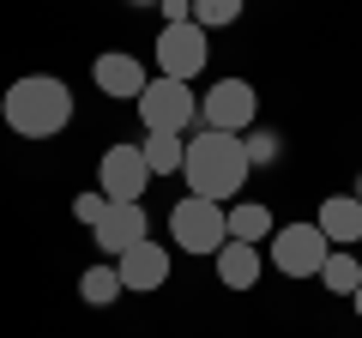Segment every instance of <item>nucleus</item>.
Listing matches in <instances>:
<instances>
[{"label":"nucleus","mask_w":362,"mask_h":338,"mask_svg":"<svg viewBox=\"0 0 362 338\" xmlns=\"http://www.w3.org/2000/svg\"><path fill=\"white\" fill-rule=\"evenodd\" d=\"M133 109H139L145 133H181V139H187V133L199 127V91L181 85V78H163V73L145 85V97Z\"/></svg>","instance_id":"4"},{"label":"nucleus","mask_w":362,"mask_h":338,"mask_svg":"<svg viewBox=\"0 0 362 338\" xmlns=\"http://www.w3.org/2000/svg\"><path fill=\"white\" fill-rule=\"evenodd\" d=\"M350 194H356V199H362V175H356V187H350Z\"/></svg>","instance_id":"24"},{"label":"nucleus","mask_w":362,"mask_h":338,"mask_svg":"<svg viewBox=\"0 0 362 338\" xmlns=\"http://www.w3.org/2000/svg\"><path fill=\"white\" fill-rule=\"evenodd\" d=\"M90 235H97V247H103L109 260H121L127 247L151 242V211H145V199H139V206H115V199H109V211L97 218Z\"/></svg>","instance_id":"10"},{"label":"nucleus","mask_w":362,"mask_h":338,"mask_svg":"<svg viewBox=\"0 0 362 338\" xmlns=\"http://www.w3.org/2000/svg\"><path fill=\"white\" fill-rule=\"evenodd\" d=\"M199 127L211 133H247L259 127V91L247 78H218L199 91Z\"/></svg>","instance_id":"6"},{"label":"nucleus","mask_w":362,"mask_h":338,"mask_svg":"<svg viewBox=\"0 0 362 338\" xmlns=\"http://www.w3.org/2000/svg\"><path fill=\"white\" fill-rule=\"evenodd\" d=\"M78 296H85V308H115V302L127 296V284H121L115 260H103V266H85V272H78Z\"/></svg>","instance_id":"15"},{"label":"nucleus","mask_w":362,"mask_h":338,"mask_svg":"<svg viewBox=\"0 0 362 338\" xmlns=\"http://www.w3.org/2000/svg\"><path fill=\"white\" fill-rule=\"evenodd\" d=\"M181 175H187V194L199 199H230L247 187L254 163L242 151V133H211V127H194L187 133V157H181Z\"/></svg>","instance_id":"2"},{"label":"nucleus","mask_w":362,"mask_h":338,"mask_svg":"<svg viewBox=\"0 0 362 338\" xmlns=\"http://www.w3.org/2000/svg\"><path fill=\"white\" fill-rule=\"evenodd\" d=\"M151 54H157V73L163 78L194 85V78L206 73V61H211V30H199L194 18H187V25H163L157 42H151Z\"/></svg>","instance_id":"7"},{"label":"nucleus","mask_w":362,"mask_h":338,"mask_svg":"<svg viewBox=\"0 0 362 338\" xmlns=\"http://www.w3.org/2000/svg\"><path fill=\"white\" fill-rule=\"evenodd\" d=\"M127 6H157V0H127Z\"/></svg>","instance_id":"23"},{"label":"nucleus","mask_w":362,"mask_h":338,"mask_svg":"<svg viewBox=\"0 0 362 338\" xmlns=\"http://www.w3.org/2000/svg\"><path fill=\"white\" fill-rule=\"evenodd\" d=\"M242 151H247L254 169H272L278 157H284V133H278V127H247L242 133Z\"/></svg>","instance_id":"18"},{"label":"nucleus","mask_w":362,"mask_h":338,"mask_svg":"<svg viewBox=\"0 0 362 338\" xmlns=\"http://www.w3.org/2000/svg\"><path fill=\"white\" fill-rule=\"evenodd\" d=\"M169 242H181V254H218L230 242V223H223V206L218 199H199V194H181L169 206Z\"/></svg>","instance_id":"5"},{"label":"nucleus","mask_w":362,"mask_h":338,"mask_svg":"<svg viewBox=\"0 0 362 338\" xmlns=\"http://www.w3.org/2000/svg\"><path fill=\"white\" fill-rule=\"evenodd\" d=\"M90 78H97V91L115 97V103H139L145 85H151V73H145V61L133 49H109L90 61Z\"/></svg>","instance_id":"9"},{"label":"nucleus","mask_w":362,"mask_h":338,"mask_svg":"<svg viewBox=\"0 0 362 338\" xmlns=\"http://www.w3.org/2000/svg\"><path fill=\"white\" fill-rule=\"evenodd\" d=\"M314 223L326 230V242H332V247H356V242H362V199H356V194H332V199H320Z\"/></svg>","instance_id":"13"},{"label":"nucleus","mask_w":362,"mask_h":338,"mask_svg":"<svg viewBox=\"0 0 362 338\" xmlns=\"http://www.w3.org/2000/svg\"><path fill=\"white\" fill-rule=\"evenodd\" d=\"M0 121L18 133V139H54V133L73 127V85L54 73H25L6 85L0 97Z\"/></svg>","instance_id":"1"},{"label":"nucleus","mask_w":362,"mask_h":338,"mask_svg":"<svg viewBox=\"0 0 362 338\" xmlns=\"http://www.w3.org/2000/svg\"><path fill=\"white\" fill-rule=\"evenodd\" d=\"M151 182H157V175L145 169V151H139L133 139L109 145V151H103V163H97V187H103V194L115 199V206H139Z\"/></svg>","instance_id":"8"},{"label":"nucleus","mask_w":362,"mask_h":338,"mask_svg":"<svg viewBox=\"0 0 362 338\" xmlns=\"http://www.w3.org/2000/svg\"><path fill=\"white\" fill-rule=\"evenodd\" d=\"M247 0H194V25L199 30H230L235 18H242Z\"/></svg>","instance_id":"19"},{"label":"nucleus","mask_w":362,"mask_h":338,"mask_svg":"<svg viewBox=\"0 0 362 338\" xmlns=\"http://www.w3.org/2000/svg\"><path fill=\"white\" fill-rule=\"evenodd\" d=\"M109 211V194L103 187H90V194H73V218L85 223V230H97V218Z\"/></svg>","instance_id":"20"},{"label":"nucleus","mask_w":362,"mask_h":338,"mask_svg":"<svg viewBox=\"0 0 362 338\" xmlns=\"http://www.w3.org/2000/svg\"><path fill=\"white\" fill-rule=\"evenodd\" d=\"M157 13H163V25H187L194 18V0H157Z\"/></svg>","instance_id":"21"},{"label":"nucleus","mask_w":362,"mask_h":338,"mask_svg":"<svg viewBox=\"0 0 362 338\" xmlns=\"http://www.w3.org/2000/svg\"><path fill=\"white\" fill-rule=\"evenodd\" d=\"M320 284H326V296H356V284H362V260L350 254V247H332L326 254V266H320Z\"/></svg>","instance_id":"16"},{"label":"nucleus","mask_w":362,"mask_h":338,"mask_svg":"<svg viewBox=\"0 0 362 338\" xmlns=\"http://www.w3.org/2000/svg\"><path fill=\"white\" fill-rule=\"evenodd\" d=\"M115 272H121V284H127L133 296H151V290L169 284V247L163 242H139V247H127L115 260Z\"/></svg>","instance_id":"11"},{"label":"nucleus","mask_w":362,"mask_h":338,"mask_svg":"<svg viewBox=\"0 0 362 338\" xmlns=\"http://www.w3.org/2000/svg\"><path fill=\"white\" fill-rule=\"evenodd\" d=\"M350 308H356V320H362V284H356V296H350Z\"/></svg>","instance_id":"22"},{"label":"nucleus","mask_w":362,"mask_h":338,"mask_svg":"<svg viewBox=\"0 0 362 338\" xmlns=\"http://www.w3.org/2000/svg\"><path fill=\"white\" fill-rule=\"evenodd\" d=\"M326 254H332V242H326V230L314 218L308 223H278L272 242H266V266L278 278H320Z\"/></svg>","instance_id":"3"},{"label":"nucleus","mask_w":362,"mask_h":338,"mask_svg":"<svg viewBox=\"0 0 362 338\" xmlns=\"http://www.w3.org/2000/svg\"><path fill=\"white\" fill-rule=\"evenodd\" d=\"M139 151H145V169H151V175H181L187 139H181V133H145Z\"/></svg>","instance_id":"17"},{"label":"nucleus","mask_w":362,"mask_h":338,"mask_svg":"<svg viewBox=\"0 0 362 338\" xmlns=\"http://www.w3.org/2000/svg\"><path fill=\"white\" fill-rule=\"evenodd\" d=\"M211 266H218V284L223 290H254L259 272H266V254H259L254 242H223L218 254H211Z\"/></svg>","instance_id":"12"},{"label":"nucleus","mask_w":362,"mask_h":338,"mask_svg":"<svg viewBox=\"0 0 362 338\" xmlns=\"http://www.w3.org/2000/svg\"><path fill=\"white\" fill-rule=\"evenodd\" d=\"M223 223H230V242H272V211L259 206V199H235V206H223Z\"/></svg>","instance_id":"14"}]
</instances>
